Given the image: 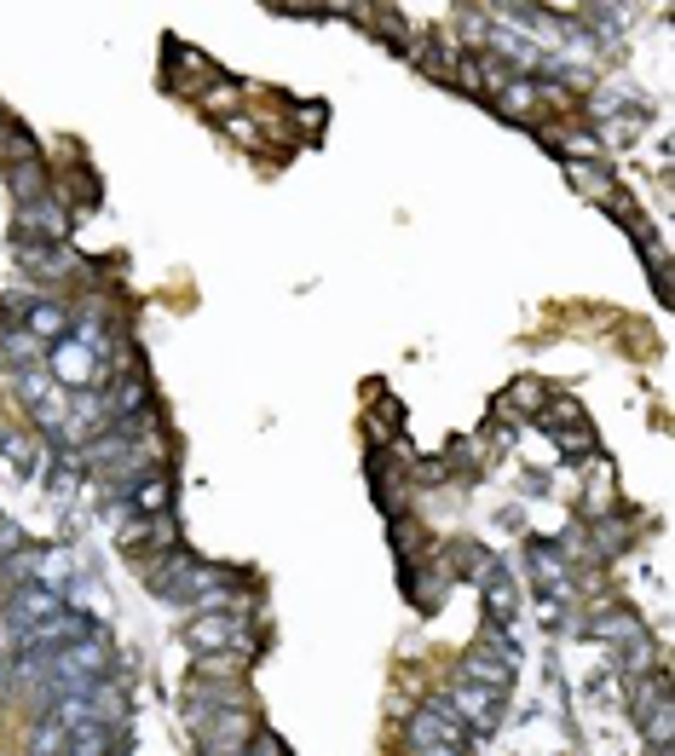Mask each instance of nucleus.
<instances>
[{
  "mask_svg": "<svg viewBox=\"0 0 675 756\" xmlns=\"http://www.w3.org/2000/svg\"><path fill=\"white\" fill-rule=\"evenodd\" d=\"M7 179H12L17 202H29V197H40V191H47V168H40L35 156H24V162H7Z\"/></svg>",
  "mask_w": 675,
  "mask_h": 756,
  "instance_id": "obj_6",
  "label": "nucleus"
},
{
  "mask_svg": "<svg viewBox=\"0 0 675 756\" xmlns=\"http://www.w3.org/2000/svg\"><path fill=\"white\" fill-rule=\"evenodd\" d=\"M543 399H548V393H543V381H531V376L514 381V393H508V404H525V411H543Z\"/></svg>",
  "mask_w": 675,
  "mask_h": 756,
  "instance_id": "obj_7",
  "label": "nucleus"
},
{
  "mask_svg": "<svg viewBox=\"0 0 675 756\" xmlns=\"http://www.w3.org/2000/svg\"><path fill=\"white\" fill-rule=\"evenodd\" d=\"M467 728L450 717V705H427L416 710V722L404 728V751H422V756H445V751H467Z\"/></svg>",
  "mask_w": 675,
  "mask_h": 756,
  "instance_id": "obj_1",
  "label": "nucleus"
},
{
  "mask_svg": "<svg viewBox=\"0 0 675 756\" xmlns=\"http://www.w3.org/2000/svg\"><path fill=\"white\" fill-rule=\"evenodd\" d=\"M450 717H457L467 733H490L502 717V687H485V682H462L450 693Z\"/></svg>",
  "mask_w": 675,
  "mask_h": 756,
  "instance_id": "obj_2",
  "label": "nucleus"
},
{
  "mask_svg": "<svg viewBox=\"0 0 675 756\" xmlns=\"http://www.w3.org/2000/svg\"><path fill=\"white\" fill-rule=\"evenodd\" d=\"M462 682L508 687V682H514V652H502V659H490V652H467V659H462Z\"/></svg>",
  "mask_w": 675,
  "mask_h": 756,
  "instance_id": "obj_4",
  "label": "nucleus"
},
{
  "mask_svg": "<svg viewBox=\"0 0 675 756\" xmlns=\"http://www.w3.org/2000/svg\"><path fill=\"white\" fill-rule=\"evenodd\" d=\"M47 364H52L58 387H98V381H105V358H98L87 341H75V335L58 341Z\"/></svg>",
  "mask_w": 675,
  "mask_h": 756,
  "instance_id": "obj_3",
  "label": "nucleus"
},
{
  "mask_svg": "<svg viewBox=\"0 0 675 756\" xmlns=\"http://www.w3.org/2000/svg\"><path fill=\"white\" fill-rule=\"evenodd\" d=\"M411 64L427 70L434 81H457V52L439 47V40H416V47H411Z\"/></svg>",
  "mask_w": 675,
  "mask_h": 756,
  "instance_id": "obj_5",
  "label": "nucleus"
}]
</instances>
